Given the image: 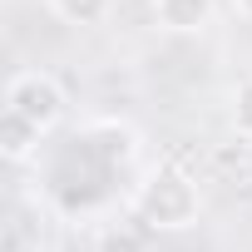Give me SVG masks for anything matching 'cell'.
Wrapping results in <instances>:
<instances>
[{"label":"cell","mask_w":252,"mask_h":252,"mask_svg":"<svg viewBox=\"0 0 252 252\" xmlns=\"http://www.w3.org/2000/svg\"><path fill=\"white\" fill-rule=\"evenodd\" d=\"M134 213L154 232H188L198 222V213H203V193H198V183L178 163H158V168H149L139 178Z\"/></svg>","instance_id":"obj_1"},{"label":"cell","mask_w":252,"mask_h":252,"mask_svg":"<svg viewBox=\"0 0 252 252\" xmlns=\"http://www.w3.org/2000/svg\"><path fill=\"white\" fill-rule=\"evenodd\" d=\"M5 109L20 114L25 124H35L40 134H50L55 124L64 119L69 99H64V84H60L50 69H20V74H10V84H5Z\"/></svg>","instance_id":"obj_2"},{"label":"cell","mask_w":252,"mask_h":252,"mask_svg":"<svg viewBox=\"0 0 252 252\" xmlns=\"http://www.w3.org/2000/svg\"><path fill=\"white\" fill-rule=\"evenodd\" d=\"M154 20L168 35H203L213 25V0H154Z\"/></svg>","instance_id":"obj_3"},{"label":"cell","mask_w":252,"mask_h":252,"mask_svg":"<svg viewBox=\"0 0 252 252\" xmlns=\"http://www.w3.org/2000/svg\"><path fill=\"white\" fill-rule=\"evenodd\" d=\"M40 129H35V124H25L20 114H10L5 109V119H0V154H5L10 163H25V158H35L40 154Z\"/></svg>","instance_id":"obj_4"},{"label":"cell","mask_w":252,"mask_h":252,"mask_svg":"<svg viewBox=\"0 0 252 252\" xmlns=\"http://www.w3.org/2000/svg\"><path fill=\"white\" fill-rule=\"evenodd\" d=\"M94 252H154V237L134 222H109L94 232Z\"/></svg>","instance_id":"obj_5"},{"label":"cell","mask_w":252,"mask_h":252,"mask_svg":"<svg viewBox=\"0 0 252 252\" xmlns=\"http://www.w3.org/2000/svg\"><path fill=\"white\" fill-rule=\"evenodd\" d=\"M50 10H55V20L89 30V25H104V20H109L114 0H50Z\"/></svg>","instance_id":"obj_6"},{"label":"cell","mask_w":252,"mask_h":252,"mask_svg":"<svg viewBox=\"0 0 252 252\" xmlns=\"http://www.w3.org/2000/svg\"><path fill=\"white\" fill-rule=\"evenodd\" d=\"M227 124H232V134L252 139V79H242L227 99Z\"/></svg>","instance_id":"obj_7"},{"label":"cell","mask_w":252,"mask_h":252,"mask_svg":"<svg viewBox=\"0 0 252 252\" xmlns=\"http://www.w3.org/2000/svg\"><path fill=\"white\" fill-rule=\"evenodd\" d=\"M232 5H237V15H242V20L252 25V0H232Z\"/></svg>","instance_id":"obj_8"}]
</instances>
